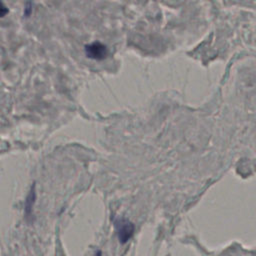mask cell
I'll return each mask as SVG.
<instances>
[{
	"instance_id": "6da1fadb",
	"label": "cell",
	"mask_w": 256,
	"mask_h": 256,
	"mask_svg": "<svg viewBox=\"0 0 256 256\" xmlns=\"http://www.w3.org/2000/svg\"><path fill=\"white\" fill-rule=\"evenodd\" d=\"M114 227L120 243H126L134 233V224L126 218L117 217L114 220Z\"/></svg>"
},
{
	"instance_id": "7a4b0ae2",
	"label": "cell",
	"mask_w": 256,
	"mask_h": 256,
	"mask_svg": "<svg viewBox=\"0 0 256 256\" xmlns=\"http://www.w3.org/2000/svg\"><path fill=\"white\" fill-rule=\"evenodd\" d=\"M84 52L88 58L97 61L106 59L109 54L107 46L100 41H94L86 44L84 46Z\"/></svg>"
},
{
	"instance_id": "3957f363",
	"label": "cell",
	"mask_w": 256,
	"mask_h": 256,
	"mask_svg": "<svg viewBox=\"0 0 256 256\" xmlns=\"http://www.w3.org/2000/svg\"><path fill=\"white\" fill-rule=\"evenodd\" d=\"M36 199V192H35V188L34 186L31 187L30 192L27 195L26 198V203H25V218L28 221H32L33 218V206H34V202Z\"/></svg>"
},
{
	"instance_id": "277c9868",
	"label": "cell",
	"mask_w": 256,
	"mask_h": 256,
	"mask_svg": "<svg viewBox=\"0 0 256 256\" xmlns=\"http://www.w3.org/2000/svg\"><path fill=\"white\" fill-rule=\"evenodd\" d=\"M32 11H33V3L29 0V1H26L25 6H24V13H23L24 17H26V18L30 17L32 14Z\"/></svg>"
},
{
	"instance_id": "5b68a950",
	"label": "cell",
	"mask_w": 256,
	"mask_h": 256,
	"mask_svg": "<svg viewBox=\"0 0 256 256\" xmlns=\"http://www.w3.org/2000/svg\"><path fill=\"white\" fill-rule=\"evenodd\" d=\"M9 12L8 7L4 4L3 0H0V18L5 17Z\"/></svg>"
},
{
	"instance_id": "8992f818",
	"label": "cell",
	"mask_w": 256,
	"mask_h": 256,
	"mask_svg": "<svg viewBox=\"0 0 256 256\" xmlns=\"http://www.w3.org/2000/svg\"><path fill=\"white\" fill-rule=\"evenodd\" d=\"M95 256H102L101 251H97V252H96V254H95Z\"/></svg>"
}]
</instances>
